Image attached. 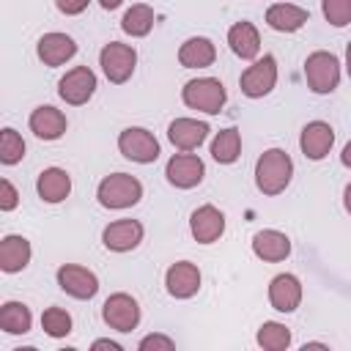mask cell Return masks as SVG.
I'll list each match as a JSON object with an SVG mask.
<instances>
[{
  "label": "cell",
  "instance_id": "2",
  "mask_svg": "<svg viewBox=\"0 0 351 351\" xmlns=\"http://www.w3.org/2000/svg\"><path fill=\"white\" fill-rule=\"evenodd\" d=\"M143 197V184L129 176V173H112V176H104L96 186V200L99 206L110 208V211H123V208H132L137 206Z\"/></svg>",
  "mask_w": 351,
  "mask_h": 351
},
{
  "label": "cell",
  "instance_id": "8",
  "mask_svg": "<svg viewBox=\"0 0 351 351\" xmlns=\"http://www.w3.org/2000/svg\"><path fill=\"white\" fill-rule=\"evenodd\" d=\"M101 318H104V324H107L110 329H115V332H132V329H137V324H140V304H137L134 296L118 291V293H112V296L104 299V304H101Z\"/></svg>",
  "mask_w": 351,
  "mask_h": 351
},
{
  "label": "cell",
  "instance_id": "7",
  "mask_svg": "<svg viewBox=\"0 0 351 351\" xmlns=\"http://www.w3.org/2000/svg\"><path fill=\"white\" fill-rule=\"evenodd\" d=\"M118 151L129 159V162H137V165H151L159 159L162 148H159V140L154 137V132L143 129V126H126L121 134H118Z\"/></svg>",
  "mask_w": 351,
  "mask_h": 351
},
{
  "label": "cell",
  "instance_id": "1",
  "mask_svg": "<svg viewBox=\"0 0 351 351\" xmlns=\"http://www.w3.org/2000/svg\"><path fill=\"white\" fill-rule=\"evenodd\" d=\"M293 178V162L282 148H269L255 162V186L258 192L274 197L288 189Z\"/></svg>",
  "mask_w": 351,
  "mask_h": 351
},
{
  "label": "cell",
  "instance_id": "21",
  "mask_svg": "<svg viewBox=\"0 0 351 351\" xmlns=\"http://www.w3.org/2000/svg\"><path fill=\"white\" fill-rule=\"evenodd\" d=\"M310 22V11L293 3H274L266 8V25L277 33H296Z\"/></svg>",
  "mask_w": 351,
  "mask_h": 351
},
{
  "label": "cell",
  "instance_id": "40",
  "mask_svg": "<svg viewBox=\"0 0 351 351\" xmlns=\"http://www.w3.org/2000/svg\"><path fill=\"white\" fill-rule=\"evenodd\" d=\"M346 74L351 77V41H348V47H346Z\"/></svg>",
  "mask_w": 351,
  "mask_h": 351
},
{
  "label": "cell",
  "instance_id": "26",
  "mask_svg": "<svg viewBox=\"0 0 351 351\" xmlns=\"http://www.w3.org/2000/svg\"><path fill=\"white\" fill-rule=\"evenodd\" d=\"M33 326L30 307L25 302H3L0 307V329L5 335H27Z\"/></svg>",
  "mask_w": 351,
  "mask_h": 351
},
{
  "label": "cell",
  "instance_id": "14",
  "mask_svg": "<svg viewBox=\"0 0 351 351\" xmlns=\"http://www.w3.org/2000/svg\"><path fill=\"white\" fill-rule=\"evenodd\" d=\"M335 145V129L326 121H310L304 123L302 134H299V148L310 162H321L324 156H329Z\"/></svg>",
  "mask_w": 351,
  "mask_h": 351
},
{
  "label": "cell",
  "instance_id": "12",
  "mask_svg": "<svg viewBox=\"0 0 351 351\" xmlns=\"http://www.w3.org/2000/svg\"><path fill=\"white\" fill-rule=\"evenodd\" d=\"M145 236V228L137 219H115L101 230V244L110 252H132L134 247H140Z\"/></svg>",
  "mask_w": 351,
  "mask_h": 351
},
{
  "label": "cell",
  "instance_id": "25",
  "mask_svg": "<svg viewBox=\"0 0 351 351\" xmlns=\"http://www.w3.org/2000/svg\"><path fill=\"white\" fill-rule=\"evenodd\" d=\"M217 60V47L206 36H192L178 47V63L184 69H208Z\"/></svg>",
  "mask_w": 351,
  "mask_h": 351
},
{
  "label": "cell",
  "instance_id": "32",
  "mask_svg": "<svg viewBox=\"0 0 351 351\" xmlns=\"http://www.w3.org/2000/svg\"><path fill=\"white\" fill-rule=\"evenodd\" d=\"M321 14L332 27H346L351 22V0H321Z\"/></svg>",
  "mask_w": 351,
  "mask_h": 351
},
{
  "label": "cell",
  "instance_id": "19",
  "mask_svg": "<svg viewBox=\"0 0 351 351\" xmlns=\"http://www.w3.org/2000/svg\"><path fill=\"white\" fill-rule=\"evenodd\" d=\"M27 126H30V132L38 137V140H60L63 134H66V129H69V121H66V115L58 110V107H52V104H38L33 112H30V118H27Z\"/></svg>",
  "mask_w": 351,
  "mask_h": 351
},
{
  "label": "cell",
  "instance_id": "5",
  "mask_svg": "<svg viewBox=\"0 0 351 351\" xmlns=\"http://www.w3.org/2000/svg\"><path fill=\"white\" fill-rule=\"evenodd\" d=\"M99 66L104 71V77L112 85H123L132 80L134 69H137V52L132 44H121V41H110L101 47L99 52Z\"/></svg>",
  "mask_w": 351,
  "mask_h": 351
},
{
  "label": "cell",
  "instance_id": "23",
  "mask_svg": "<svg viewBox=\"0 0 351 351\" xmlns=\"http://www.w3.org/2000/svg\"><path fill=\"white\" fill-rule=\"evenodd\" d=\"M228 47H230V52L236 58L255 60L261 55V33H258V27L252 22H247V19L230 25V30H228Z\"/></svg>",
  "mask_w": 351,
  "mask_h": 351
},
{
  "label": "cell",
  "instance_id": "36",
  "mask_svg": "<svg viewBox=\"0 0 351 351\" xmlns=\"http://www.w3.org/2000/svg\"><path fill=\"white\" fill-rule=\"evenodd\" d=\"M90 348H93V351H121L123 346H121L118 340H110V337H99V340H93V343H90Z\"/></svg>",
  "mask_w": 351,
  "mask_h": 351
},
{
  "label": "cell",
  "instance_id": "39",
  "mask_svg": "<svg viewBox=\"0 0 351 351\" xmlns=\"http://www.w3.org/2000/svg\"><path fill=\"white\" fill-rule=\"evenodd\" d=\"M343 206H346V211L351 214V181H348L346 189H343Z\"/></svg>",
  "mask_w": 351,
  "mask_h": 351
},
{
  "label": "cell",
  "instance_id": "13",
  "mask_svg": "<svg viewBox=\"0 0 351 351\" xmlns=\"http://www.w3.org/2000/svg\"><path fill=\"white\" fill-rule=\"evenodd\" d=\"M165 288L173 299H192L200 291V269L189 261H176L165 271Z\"/></svg>",
  "mask_w": 351,
  "mask_h": 351
},
{
  "label": "cell",
  "instance_id": "22",
  "mask_svg": "<svg viewBox=\"0 0 351 351\" xmlns=\"http://www.w3.org/2000/svg\"><path fill=\"white\" fill-rule=\"evenodd\" d=\"M30 258H33V247L25 236H19V233L3 236V241H0V269L5 274H16V271L27 269Z\"/></svg>",
  "mask_w": 351,
  "mask_h": 351
},
{
  "label": "cell",
  "instance_id": "24",
  "mask_svg": "<svg viewBox=\"0 0 351 351\" xmlns=\"http://www.w3.org/2000/svg\"><path fill=\"white\" fill-rule=\"evenodd\" d=\"M36 192L44 203H63L71 195V176L63 167H44L36 178Z\"/></svg>",
  "mask_w": 351,
  "mask_h": 351
},
{
  "label": "cell",
  "instance_id": "33",
  "mask_svg": "<svg viewBox=\"0 0 351 351\" xmlns=\"http://www.w3.org/2000/svg\"><path fill=\"white\" fill-rule=\"evenodd\" d=\"M137 348H140V351H173V348H176V340L167 337V335L154 332V335H145V337L137 343Z\"/></svg>",
  "mask_w": 351,
  "mask_h": 351
},
{
  "label": "cell",
  "instance_id": "4",
  "mask_svg": "<svg viewBox=\"0 0 351 351\" xmlns=\"http://www.w3.org/2000/svg\"><path fill=\"white\" fill-rule=\"evenodd\" d=\"M304 80H307V88L318 96H326V93L337 90V85H340V60H337V55H332L326 49L310 52L307 60H304Z\"/></svg>",
  "mask_w": 351,
  "mask_h": 351
},
{
  "label": "cell",
  "instance_id": "3",
  "mask_svg": "<svg viewBox=\"0 0 351 351\" xmlns=\"http://www.w3.org/2000/svg\"><path fill=\"white\" fill-rule=\"evenodd\" d=\"M181 101L189 110H197L206 115H219L228 101V90L217 77H195L181 88Z\"/></svg>",
  "mask_w": 351,
  "mask_h": 351
},
{
  "label": "cell",
  "instance_id": "38",
  "mask_svg": "<svg viewBox=\"0 0 351 351\" xmlns=\"http://www.w3.org/2000/svg\"><path fill=\"white\" fill-rule=\"evenodd\" d=\"M99 5H101L104 11H115V8L123 5V0H99Z\"/></svg>",
  "mask_w": 351,
  "mask_h": 351
},
{
  "label": "cell",
  "instance_id": "9",
  "mask_svg": "<svg viewBox=\"0 0 351 351\" xmlns=\"http://www.w3.org/2000/svg\"><path fill=\"white\" fill-rule=\"evenodd\" d=\"M206 176V165L197 154H189V151H181V154H173L165 165V178L167 184H173L176 189H195Z\"/></svg>",
  "mask_w": 351,
  "mask_h": 351
},
{
  "label": "cell",
  "instance_id": "18",
  "mask_svg": "<svg viewBox=\"0 0 351 351\" xmlns=\"http://www.w3.org/2000/svg\"><path fill=\"white\" fill-rule=\"evenodd\" d=\"M269 304L277 313H293L302 304V280L291 271L271 277L269 282Z\"/></svg>",
  "mask_w": 351,
  "mask_h": 351
},
{
  "label": "cell",
  "instance_id": "31",
  "mask_svg": "<svg viewBox=\"0 0 351 351\" xmlns=\"http://www.w3.org/2000/svg\"><path fill=\"white\" fill-rule=\"evenodd\" d=\"M41 329L49 335V337H66L71 332V315L63 310V307H47L41 313Z\"/></svg>",
  "mask_w": 351,
  "mask_h": 351
},
{
  "label": "cell",
  "instance_id": "41",
  "mask_svg": "<svg viewBox=\"0 0 351 351\" xmlns=\"http://www.w3.org/2000/svg\"><path fill=\"white\" fill-rule=\"evenodd\" d=\"M302 348H304V351H307V348H329V346H326V343H304V346H302Z\"/></svg>",
  "mask_w": 351,
  "mask_h": 351
},
{
  "label": "cell",
  "instance_id": "35",
  "mask_svg": "<svg viewBox=\"0 0 351 351\" xmlns=\"http://www.w3.org/2000/svg\"><path fill=\"white\" fill-rule=\"evenodd\" d=\"M88 3H90V0H55L58 11L66 14V16H77V14H82V11L88 8Z\"/></svg>",
  "mask_w": 351,
  "mask_h": 351
},
{
  "label": "cell",
  "instance_id": "16",
  "mask_svg": "<svg viewBox=\"0 0 351 351\" xmlns=\"http://www.w3.org/2000/svg\"><path fill=\"white\" fill-rule=\"evenodd\" d=\"M189 230L197 244H214L225 233V214L211 203L197 206L189 217Z\"/></svg>",
  "mask_w": 351,
  "mask_h": 351
},
{
  "label": "cell",
  "instance_id": "34",
  "mask_svg": "<svg viewBox=\"0 0 351 351\" xmlns=\"http://www.w3.org/2000/svg\"><path fill=\"white\" fill-rule=\"evenodd\" d=\"M19 206V192L8 178H0V211H14Z\"/></svg>",
  "mask_w": 351,
  "mask_h": 351
},
{
  "label": "cell",
  "instance_id": "37",
  "mask_svg": "<svg viewBox=\"0 0 351 351\" xmlns=\"http://www.w3.org/2000/svg\"><path fill=\"white\" fill-rule=\"evenodd\" d=\"M340 162H343V167H351V140L343 145V154H340Z\"/></svg>",
  "mask_w": 351,
  "mask_h": 351
},
{
  "label": "cell",
  "instance_id": "28",
  "mask_svg": "<svg viewBox=\"0 0 351 351\" xmlns=\"http://www.w3.org/2000/svg\"><path fill=\"white\" fill-rule=\"evenodd\" d=\"M121 30L132 38H143L154 30V8L145 3H134L132 8H126V14L121 16Z\"/></svg>",
  "mask_w": 351,
  "mask_h": 351
},
{
  "label": "cell",
  "instance_id": "6",
  "mask_svg": "<svg viewBox=\"0 0 351 351\" xmlns=\"http://www.w3.org/2000/svg\"><path fill=\"white\" fill-rule=\"evenodd\" d=\"M239 85H241V93L247 99H263L274 90L277 85V60L274 55H263V58H255L239 77Z\"/></svg>",
  "mask_w": 351,
  "mask_h": 351
},
{
  "label": "cell",
  "instance_id": "17",
  "mask_svg": "<svg viewBox=\"0 0 351 351\" xmlns=\"http://www.w3.org/2000/svg\"><path fill=\"white\" fill-rule=\"evenodd\" d=\"M211 126L206 121L197 118H173L167 126V140L178 148V151H195L206 143Z\"/></svg>",
  "mask_w": 351,
  "mask_h": 351
},
{
  "label": "cell",
  "instance_id": "29",
  "mask_svg": "<svg viewBox=\"0 0 351 351\" xmlns=\"http://www.w3.org/2000/svg\"><path fill=\"white\" fill-rule=\"evenodd\" d=\"M255 343L266 351H285L291 346V329L280 321H263L258 326V335H255Z\"/></svg>",
  "mask_w": 351,
  "mask_h": 351
},
{
  "label": "cell",
  "instance_id": "11",
  "mask_svg": "<svg viewBox=\"0 0 351 351\" xmlns=\"http://www.w3.org/2000/svg\"><path fill=\"white\" fill-rule=\"evenodd\" d=\"M55 280H58L63 293H69L71 299H80V302L93 299L99 293V277L80 263H63L55 271Z\"/></svg>",
  "mask_w": 351,
  "mask_h": 351
},
{
  "label": "cell",
  "instance_id": "10",
  "mask_svg": "<svg viewBox=\"0 0 351 351\" xmlns=\"http://www.w3.org/2000/svg\"><path fill=\"white\" fill-rule=\"evenodd\" d=\"M93 93H96V74L88 66H74L58 80V96L71 107L88 104Z\"/></svg>",
  "mask_w": 351,
  "mask_h": 351
},
{
  "label": "cell",
  "instance_id": "15",
  "mask_svg": "<svg viewBox=\"0 0 351 351\" xmlns=\"http://www.w3.org/2000/svg\"><path fill=\"white\" fill-rule=\"evenodd\" d=\"M36 55H38V60H41L44 66L55 69V66L69 63V60L77 55V41H74L71 36H66V33L52 30V33H44V36L38 38Z\"/></svg>",
  "mask_w": 351,
  "mask_h": 351
},
{
  "label": "cell",
  "instance_id": "27",
  "mask_svg": "<svg viewBox=\"0 0 351 351\" xmlns=\"http://www.w3.org/2000/svg\"><path fill=\"white\" fill-rule=\"evenodd\" d=\"M241 154V132L236 126H228L214 134L211 140V159L219 165H233Z\"/></svg>",
  "mask_w": 351,
  "mask_h": 351
},
{
  "label": "cell",
  "instance_id": "30",
  "mask_svg": "<svg viewBox=\"0 0 351 351\" xmlns=\"http://www.w3.org/2000/svg\"><path fill=\"white\" fill-rule=\"evenodd\" d=\"M22 156H25V140H22V134L16 129L5 126L0 132V162L11 167V165L22 162Z\"/></svg>",
  "mask_w": 351,
  "mask_h": 351
},
{
  "label": "cell",
  "instance_id": "20",
  "mask_svg": "<svg viewBox=\"0 0 351 351\" xmlns=\"http://www.w3.org/2000/svg\"><path fill=\"white\" fill-rule=\"evenodd\" d=\"M252 252H255V258H261L266 263H280L291 255V239L282 230L263 228L252 236Z\"/></svg>",
  "mask_w": 351,
  "mask_h": 351
}]
</instances>
